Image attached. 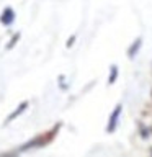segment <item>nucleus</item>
<instances>
[{
  "label": "nucleus",
  "mask_w": 152,
  "mask_h": 157,
  "mask_svg": "<svg viewBox=\"0 0 152 157\" xmlns=\"http://www.w3.org/2000/svg\"><path fill=\"white\" fill-rule=\"evenodd\" d=\"M12 21H13V12L10 8H7L3 12V15H2V23L8 25V23H12Z\"/></svg>",
  "instance_id": "1"
},
{
  "label": "nucleus",
  "mask_w": 152,
  "mask_h": 157,
  "mask_svg": "<svg viewBox=\"0 0 152 157\" xmlns=\"http://www.w3.org/2000/svg\"><path fill=\"white\" fill-rule=\"evenodd\" d=\"M120 111H121V106H118V108H116V111H115V115L111 116L110 124H108V131H111L113 128H115V123H116V118H118V115H120Z\"/></svg>",
  "instance_id": "2"
},
{
  "label": "nucleus",
  "mask_w": 152,
  "mask_h": 157,
  "mask_svg": "<svg viewBox=\"0 0 152 157\" xmlns=\"http://www.w3.org/2000/svg\"><path fill=\"white\" fill-rule=\"evenodd\" d=\"M25 108H26V103H23V105H21V106H20V108H18V110H17V111H15V113H13V115H12V116H10V118H8V120H13V118H15V116H17V115H18V113H20V111H21V110H25Z\"/></svg>",
  "instance_id": "3"
}]
</instances>
